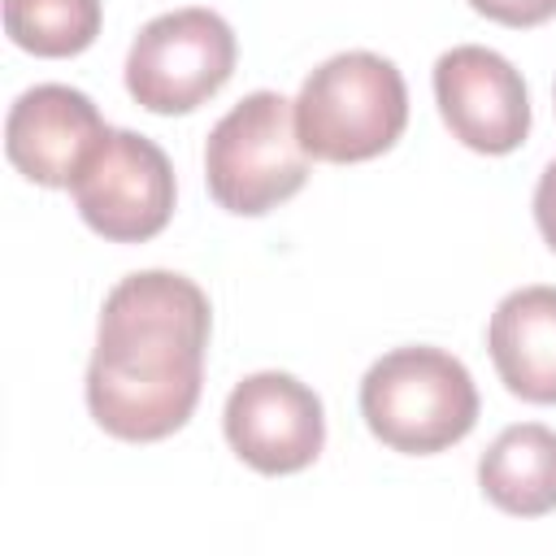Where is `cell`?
<instances>
[{
    "label": "cell",
    "instance_id": "cell-1",
    "mask_svg": "<svg viewBox=\"0 0 556 556\" xmlns=\"http://www.w3.org/2000/svg\"><path fill=\"white\" fill-rule=\"evenodd\" d=\"M208 295L169 269L122 278L100 308L87 408L122 443H156L187 426L204 387Z\"/></svg>",
    "mask_w": 556,
    "mask_h": 556
},
{
    "label": "cell",
    "instance_id": "cell-2",
    "mask_svg": "<svg viewBox=\"0 0 556 556\" xmlns=\"http://www.w3.org/2000/svg\"><path fill=\"white\" fill-rule=\"evenodd\" d=\"M408 126L404 74L374 52L321 61L295 96V130L308 156L356 165L382 156Z\"/></svg>",
    "mask_w": 556,
    "mask_h": 556
},
{
    "label": "cell",
    "instance_id": "cell-3",
    "mask_svg": "<svg viewBox=\"0 0 556 556\" xmlns=\"http://www.w3.org/2000/svg\"><path fill=\"white\" fill-rule=\"evenodd\" d=\"M361 417L391 452L434 456L478 421V387L443 348H395L361 378Z\"/></svg>",
    "mask_w": 556,
    "mask_h": 556
},
{
    "label": "cell",
    "instance_id": "cell-4",
    "mask_svg": "<svg viewBox=\"0 0 556 556\" xmlns=\"http://www.w3.org/2000/svg\"><path fill=\"white\" fill-rule=\"evenodd\" d=\"M208 195L239 217H261L308 182V152L295 130V104L278 91L243 96L204 143Z\"/></svg>",
    "mask_w": 556,
    "mask_h": 556
},
{
    "label": "cell",
    "instance_id": "cell-5",
    "mask_svg": "<svg viewBox=\"0 0 556 556\" xmlns=\"http://www.w3.org/2000/svg\"><path fill=\"white\" fill-rule=\"evenodd\" d=\"M235 30L213 9L152 17L126 52V91L148 113L174 117L213 100L235 74Z\"/></svg>",
    "mask_w": 556,
    "mask_h": 556
},
{
    "label": "cell",
    "instance_id": "cell-6",
    "mask_svg": "<svg viewBox=\"0 0 556 556\" xmlns=\"http://www.w3.org/2000/svg\"><path fill=\"white\" fill-rule=\"evenodd\" d=\"M83 222L109 243H143L161 235L174 217V169L169 156L135 135L104 130L83 169L70 182Z\"/></svg>",
    "mask_w": 556,
    "mask_h": 556
},
{
    "label": "cell",
    "instance_id": "cell-7",
    "mask_svg": "<svg viewBox=\"0 0 556 556\" xmlns=\"http://www.w3.org/2000/svg\"><path fill=\"white\" fill-rule=\"evenodd\" d=\"M222 430L230 452L269 478L308 469L326 443V417L317 391L278 369L248 374L230 391Z\"/></svg>",
    "mask_w": 556,
    "mask_h": 556
},
{
    "label": "cell",
    "instance_id": "cell-8",
    "mask_svg": "<svg viewBox=\"0 0 556 556\" xmlns=\"http://www.w3.org/2000/svg\"><path fill=\"white\" fill-rule=\"evenodd\" d=\"M434 100L447 130L486 156L517 152L530 135V96L513 61L491 48L460 43L434 61Z\"/></svg>",
    "mask_w": 556,
    "mask_h": 556
},
{
    "label": "cell",
    "instance_id": "cell-9",
    "mask_svg": "<svg viewBox=\"0 0 556 556\" xmlns=\"http://www.w3.org/2000/svg\"><path fill=\"white\" fill-rule=\"evenodd\" d=\"M104 130L109 126L91 96L65 83H39L13 100L4 122V152L22 178L39 187H70Z\"/></svg>",
    "mask_w": 556,
    "mask_h": 556
},
{
    "label": "cell",
    "instance_id": "cell-10",
    "mask_svg": "<svg viewBox=\"0 0 556 556\" xmlns=\"http://www.w3.org/2000/svg\"><path fill=\"white\" fill-rule=\"evenodd\" d=\"M500 382L526 404H556V287L504 295L486 326Z\"/></svg>",
    "mask_w": 556,
    "mask_h": 556
},
{
    "label": "cell",
    "instance_id": "cell-11",
    "mask_svg": "<svg viewBox=\"0 0 556 556\" xmlns=\"http://www.w3.org/2000/svg\"><path fill=\"white\" fill-rule=\"evenodd\" d=\"M478 486L508 517L556 513V430L539 421L508 426L482 452Z\"/></svg>",
    "mask_w": 556,
    "mask_h": 556
},
{
    "label": "cell",
    "instance_id": "cell-12",
    "mask_svg": "<svg viewBox=\"0 0 556 556\" xmlns=\"http://www.w3.org/2000/svg\"><path fill=\"white\" fill-rule=\"evenodd\" d=\"M100 0H4V30L30 56H78L100 35Z\"/></svg>",
    "mask_w": 556,
    "mask_h": 556
},
{
    "label": "cell",
    "instance_id": "cell-13",
    "mask_svg": "<svg viewBox=\"0 0 556 556\" xmlns=\"http://www.w3.org/2000/svg\"><path fill=\"white\" fill-rule=\"evenodd\" d=\"M482 17L526 30V26H543L547 17H556V0H469Z\"/></svg>",
    "mask_w": 556,
    "mask_h": 556
},
{
    "label": "cell",
    "instance_id": "cell-14",
    "mask_svg": "<svg viewBox=\"0 0 556 556\" xmlns=\"http://www.w3.org/2000/svg\"><path fill=\"white\" fill-rule=\"evenodd\" d=\"M534 222H539V235L547 239V248L556 252V161L539 174V187H534Z\"/></svg>",
    "mask_w": 556,
    "mask_h": 556
},
{
    "label": "cell",
    "instance_id": "cell-15",
    "mask_svg": "<svg viewBox=\"0 0 556 556\" xmlns=\"http://www.w3.org/2000/svg\"><path fill=\"white\" fill-rule=\"evenodd\" d=\"M552 100H556V91H552Z\"/></svg>",
    "mask_w": 556,
    "mask_h": 556
}]
</instances>
